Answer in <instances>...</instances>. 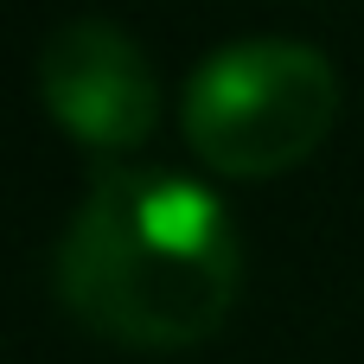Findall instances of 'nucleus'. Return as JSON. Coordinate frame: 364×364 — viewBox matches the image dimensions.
<instances>
[{
  "mask_svg": "<svg viewBox=\"0 0 364 364\" xmlns=\"http://www.w3.org/2000/svg\"><path fill=\"white\" fill-rule=\"evenodd\" d=\"M243 282V243L230 211L160 166H96L64 243L58 301L64 314L122 352H192L205 346Z\"/></svg>",
  "mask_w": 364,
  "mask_h": 364,
  "instance_id": "obj_1",
  "label": "nucleus"
},
{
  "mask_svg": "<svg viewBox=\"0 0 364 364\" xmlns=\"http://www.w3.org/2000/svg\"><path fill=\"white\" fill-rule=\"evenodd\" d=\"M339 122V70L301 38H237L211 51L179 96L186 147L224 179H282L320 154Z\"/></svg>",
  "mask_w": 364,
  "mask_h": 364,
  "instance_id": "obj_2",
  "label": "nucleus"
},
{
  "mask_svg": "<svg viewBox=\"0 0 364 364\" xmlns=\"http://www.w3.org/2000/svg\"><path fill=\"white\" fill-rule=\"evenodd\" d=\"M38 102L90 154H128L160 122V77L115 19H64L38 45Z\"/></svg>",
  "mask_w": 364,
  "mask_h": 364,
  "instance_id": "obj_3",
  "label": "nucleus"
}]
</instances>
